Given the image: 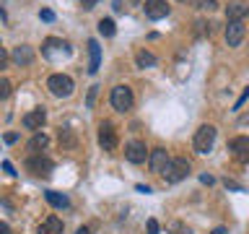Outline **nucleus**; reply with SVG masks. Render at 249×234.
<instances>
[{"label": "nucleus", "instance_id": "24", "mask_svg": "<svg viewBox=\"0 0 249 234\" xmlns=\"http://www.w3.org/2000/svg\"><path fill=\"white\" fill-rule=\"evenodd\" d=\"M96 94H99V86H91L89 89V97H86V107H93V101H96Z\"/></svg>", "mask_w": 249, "mask_h": 234}, {"label": "nucleus", "instance_id": "31", "mask_svg": "<svg viewBox=\"0 0 249 234\" xmlns=\"http://www.w3.org/2000/svg\"><path fill=\"white\" fill-rule=\"evenodd\" d=\"M0 234H11V226H8L5 221H0Z\"/></svg>", "mask_w": 249, "mask_h": 234}, {"label": "nucleus", "instance_id": "6", "mask_svg": "<svg viewBox=\"0 0 249 234\" xmlns=\"http://www.w3.org/2000/svg\"><path fill=\"white\" fill-rule=\"evenodd\" d=\"M124 159L130 164H143L148 159V148L143 140H130L127 146H124Z\"/></svg>", "mask_w": 249, "mask_h": 234}, {"label": "nucleus", "instance_id": "16", "mask_svg": "<svg viewBox=\"0 0 249 234\" xmlns=\"http://www.w3.org/2000/svg\"><path fill=\"white\" fill-rule=\"evenodd\" d=\"M39 234H62V218L57 216H47L39 224Z\"/></svg>", "mask_w": 249, "mask_h": 234}, {"label": "nucleus", "instance_id": "33", "mask_svg": "<svg viewBox=\"0 0 249 234\" xmlns=\"http://www.w3.org/2000/svg\"><path fill=\"white\" fill-rule=\"evenodd\" d=\"M78 234H89V229H86V226H81V229H78Z\"/></svg>", "mask_w": 249, "mask_h": 234}, {"label": "nucleus", "instance_id": "18", "mask_svg": "<svg viewBox=\"0 0 249 234\" xmlns=\"http://www.w3.org/2000/svg\"><path fill=\"white\" fill-rule=\"evenodd\" d=\"M44 198H47V203H50V206H54V208H68V206H70L68 195H62V193H57V190H47Z\"/></svg>", "mask_w": 249, "mask_h": 234}, {"label": "nucleus", "instance_id": "12", "mask_svg": "<svg viewBox=\"0 0 249 234\" xmlns=\"http://www.w3.org/2000/svg\"><path fill=\"white\" fill-rule=\"evenodd\" d=\"M145 16L148 19H153V21H159L163 19V16L169 13V5H166V0H145Z\"/></svg>", "mask_w": 249, "mask_h": 234}, {"label": "nucleus", "instance_id": "14", "mask_svg": "<svg viewBox=\"0 0 249 234\" xmlns=\"http://www.w3.org/2000/svg\"><path fill=\"white\" fill-rule=\"evenodd\" d=\"M11 60L16 62V65H31V62H34V50H31L29 44H18L11 52Z\"/></svg>", "mask_w": 249, "mask_h": 234}, {"label": "nucleus", "instance_id": "34", "mask_svg": "<svg viewBox=\"0 0 249 234\" xmlns=\"http://www.w3.org/2000/svg\"><path fill=\"white\" fill-rule=\"evenodd\" d=\"M130 3H138V0H130Z\"/></svg>", "mask_w": 249, "mask_h": 234}, {"label": "nucleus", "instance_id": "7", "mask_svg": "<svg viewBox=\"0 0 249 234\" xmlns=\"http://www.w3.org/2000/svg\"><path fill=\"white\" fill-rule=\"evenodd\" d=\"M99 146L104 148V151H114L117 148V130L112 122H101L99 128Z\"/></svg>", "mask_w": 249, "mask_h": 234}, {"label": "nucleus", "instance_id": "23", "mask_svg": "<svg viewBox=\"0 0 249 234\" xmlns=\"http://www.w3.org/2000/svg\"><path fill=\"white\" fill-rule=\"evenodd\" d=\"M11 81H8V78H0V99H8L11 97Z\"/></svg>", "mask_w": 249, "mask_h": 234}, {"label": "nucleus", "instance_id": "4", "mask_svg": "<svg viewBox=\"0 0 249 234\" xmlns=\"http://www.w3.org/2000/svg\"><path fill=\"white\" fill-rule=\"evenodd\" d=\"M26 169H29L34 177H50V175H52V169H54V164H52L50 156L31 154L29 159H26Z\"/></svg>", "mask_w": 249, "mask_h": 234}, {"label": "nucleus", "instance_id": "3", "mask_svg": "<svg viewBox=\"0 0 249 234\" xmlns=\"http://www.w3.org/2000/svg\"><path fill=\"white\" fill-rule=\"evenodd\" d=\"M213 143H215V128H213V125H200L197 133H195V140H192L195 151H197V154H208L210 148H213Z\"/></svg>", "mask_w": 249, "mask_h": 234}, {"label": "nucleus", "instance_id": "17", "mask_svg": "<svg viewBox=\"0 0 249 234\" xmlns=\"http://www.w3.org/2000/svg\"><path fill=\"white\" fill-rule=\"evenodd\" d=\"M89 55H91V62H89V73H96L99 65H101V47L96 39H89Z\"/></svg>", "mask_w": 249, "mask_h": 234}, {"label": "nucleus", "instance_id": "10", "mask_svg": "<svg viewBox=\"0 0 249 234\" xmlns=\"http://www.w3.org/2000/svg\"><path fill=\"white\" fill-rule=\"evenodd\" d=\"M44 120H47V112H44V107H34L31 112H26L23 115V128L26 130H39L44 125Z\"/></svg>", "mask_w": 249, "mask_h": 234}, {"label": "nucleus", "instance_id": "25", "mask_svg": "<svg viewBox=\"0 0 249 234\" xmlns=\"http://www.w3.org/2000/svg\"><path fill=\"white\" fill-rule=\"evenodd\" d=\"M148 234H159V221L156 218H148Z\"/></svg>", "mask_w": 249, "mask_h": 234}, {"label": "nucleus", "instance_id": "32", "mask_svg": "<svg viewBox=\"0 0 249 234\" xmlns=\"http://www.w3.org/2000/svg\"><path fill=\"white\" fill-rule=\"evenodd\" d=\"M213 234H226V229H223V226H218V229H213Z\"/></svg>", "mask_w": 249, "mask_h": 234}, {"label": "nucleus", "instance_id": "8", "mask_svg": "<svg viewBox=\"0 0 249 234\" xmlns=\"http://www.w3.org/2000/svg\"><path fill=\"white\" fill-rule=\"evenodd\" d=\"M57 52H62L68 58V55H70V44L62 42V39H54V37L44 39V44H42V55H44V58H57Z\"/></svg>", "mask_w": 249, "mask_h": 234}, {"label": "nucleus", "instance_id": "27", "mask_svg": "<svg viewBox=\"0 0 249 234\" xmlns=\"http://www.w3.org/2000/svg\"><path fill=\"white\" fill-rule=\"evenodd\" d=\"M39 19H42V21H54V13H52V11H47V8H44V11L39 13Z\"/></svg>", "mask_w": 249, "mask_h": 234}, {"label": "nucleus", "instance_id": "2", "mask_svg": "<svg viewBox=\"0 0 249 234\" xmlns=\"http://www.w3.org/2000/svg\"><path fill=\"white\" fill-rule=\"evenodd\" d=\"M109 101H112V107L117 112H127V109H132V104H135V97H132L130 86H114Z\"/></svg>", "mask_w": 249, "mask_h": 234}, {"label": "nucleus", "instance_id": "19", "mask_svg": "<svg viewBox=\"0 0 249 234\" xmlns=\"http://www.w3.org/2000/svg\"><path fill=\"white\" fill-rule=\"evenodd\" d=\"M135 62H138V68H153L159 60H156V55H153V52H148V50H138Z\"/></svg>", "mask_w": 249, "mask_h": 234}, {"label": "nucleus", "instance_id": "1", "mask_svg": "<svg viewBox=\"0 0 249 234\" xmlns=\"http://www.w3.org/2000/svg\"><path fill=\"white\" fill-rule=\"evenodd\" d=\"M163 177H166V182H182V179L190 175V161L187 159H169V164L163 167V172H161Z\"/></svg>", "mask_w": 249, "mask_h": 234}, {"label": "nucleus", "instance_id": "5", "mask_svg": "<svg viewBox=\"0 0 249 234\" xmlns=\"http://www.w3.org/2000/svg\"><path fill=\"white\" fill-rule=\"evenodd\" d=\"M47 89H50L54 97H70V94H73V78L62 76V73H52L47 78Z\"/></svg>", "mask_w": 249, "mask_h": 234}, {"label": "nucleus", "instance_id": "28", "mask_svg": "<svg viewBox=\"0 0 249 234\" xmlns=\"http://www.w3.org/2000/svg\"><path fill=\"white\" fill-rule=\"evenodd\" d=\"M5 65H8V52L0 47V68H5Z\"/></svg>", "mask_w": 249, "mask_h": 234}, {"label": "nucleus", "instance_id": "13", "mask_svg": "<svg viewBox=\"0 0 249 234\" xmlns=\"http://www.w3.org/2000/svg\"><path fill=\"white\" fill-rule=\"evenodd\" d=\"M229 148L233 151V156H236L241 164H247V161H249V138H244V136L233 138L231 143H229Z\"/></svg>", "mask_w": 249, "mask_h": 234}, {"label": "nucleus", "instance_id": "15", "mask_svg": "<svg viewBox=\"0 0 249 234\" xmlns=\"http://www.w3.org/2000/svg\"><path fill=\"white\" fill-rule=\"evenodd\" d=\"M148 161H151V169L153 172H163V167L169 164V154H166V148H153L151 156H148Z\"/></svg>", "mask_w": 249, "mask_h": 234}, {"label": "nucleus", "instance_id": "20", "mask_svg": "<svg viewBox=\"0 0 249 234\" xmlns=\"http://www.w3.org/2000/svg\"><path fill=\"white\" fill-rule=\"evenodd\" d=\"M47 143H50V138H47L44 133H36V136L29 140V151H34V154H42L39 148H47Z\"/></svg>", "mask_w": 249, "mask_h": 234}, {"label": "nucleus", "instance_id": "11", "mask_svg": "<svg viewBox=\"0 0 249 234\" xmlns=\"http://www.w3.org/2000/svg\"><path fill=\"white\" fill-rule=\"evenodd\" d=\"M249 16V5L244 0H233V3L226 5V19L229 21H244Z\"/></svg>", "mask_w": 249, "mask_h": 234}, {"label": "nucleus", "instance_id": "26", "mask_svg": "<svg viewBox=\"0 0 249 234\" xmlns=\"http://www.w3.org/2000/svg\"><path fill=\"white\" fill-rule=\"evenodd\" d=\"M247 99H249V86L244 89V94H241V97H239V101H236V104H233V109H241V104H244Z\"/></svg>", "mask_w": 249, "mask_h": 234}, {"label": "nucleus", "instance_id": "22", "mask_svg": "<svg viewBox=\"0 0 249 234\" xmlns=\"http://www.w3.org/2000/svg\"><path fill=\"white\" fill-rule=\"evenodd\" d=\"M190 5L200 8V11H215V8H218L215 0H190Z\"/></svg>", "mask_w": 249, "mask_h": 234}, {"label": "nucleus", "instance_id": "29", "mask_svg": "<svg viewBox=\"0 0 249 234\" xmlns=\"http://www.w3.org/2000/svg\"><path fill=\"white\" fill-rule=\"evenodd\" d=\"M18 140V133H5V143H16Z\"/></svg>", "mask_w": 249, "mask_h": 234}, {"label": "nucleus", "instance_id": "30", "mask_svg": "<svg viewBox=\"0 0 249 234\" xmlns=\"http://www.w3.org/2000/svg\"><path fill=\"white\" fill-rule=\"evenodd\" d=\"M3 169H5V172H8V175H11V177L16 175V172H13V164H11V161H3Z\"/></svg>", "mask_w": 249, "mask_h": 234}, {"label": "nucleus", "instance_id": "21", "mask_svg": "<svg viewBox=\"0 0 249 234\" xmlns=\"http://www.w3.org/2000/svg\"><path fill=\"white\" fill-rule=\"evenodd\" d=\"M114 31H117V26H114V21H112V19H101V21H99V34L114 37Z\"/></svg>", "mask_w": 249, "mask_h": 234}, {"label": "nucleus", "instance_id": "9", "mask_svg": "<svg viewBox=\"0 0 249 234\" xmlns=\"http://www.w3.org/2000/svg\"><path fill=\"white\" fill-rule=\"evenodd\" d=\"M244 34H247L244 23H241V21H229V26H226V44H229V47H239L241 42H244Z\"/></svg>", "mask_w": 249, "mask_h": 234}]
</instances>
